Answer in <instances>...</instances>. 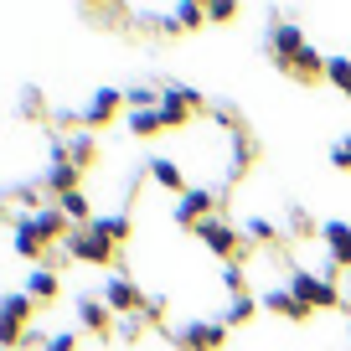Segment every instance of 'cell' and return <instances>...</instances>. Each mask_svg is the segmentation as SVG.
Here are the masks:
<instances>
[{
  "label": "cell",
  "instance_id": "1",
  "mask_svg": "<svg viewBox=\"0 0 351 351\" xmlns=\"http://www.w3.org/2000/svg\"><path fill=\"white\" fill-rule=\"evenodd\" d=\"M155 109H160V124H165V130H176V124H186L191 114L207 109V104H202L197 88H160V104H155Z\"/></svg>",
  "mask_w": 351,
  "mask_h": 351
},
{
  "label": "cell",
  "instance_id": "2",
  "mask_svg": "<svg viewBox=\"0 0 351 351\" xmlns=\"http://www.w3.org/2000/svg\"><path fill=\"white\" fill-rule=\"evenodd\" d=\"M67 253H73L77 263H109V253H114V243L104 238L93 222L88 228H77V232H67Z\"/></svg>",
  "mask_w": 351,
  "mask_h": 351
},
{
  "label": "cell",
  "instance_id": "3",
  "mask_svg": "<svg viewBox=\"0 0 351 351\" xmlns=\"http://www.w3.org/2000/svg\"><path fill=\"white\" fill-rule=\"evenodd\" d=\"M289 295L305 300L310 310H330V305L341 300L336 285H330V279H320V274H295V279H289Z\"/></svg>",
  "mask_w": 351,
  "mask_h": 351
},
{
  "label": "cell",
  "instance_id": "4",
  "mask_svg": "<svg viewBox=\"0 0 351 351\" xmlns=\"http://www.w3.org/2000/svg\"><path fill=\"white\" fill-rule=\"evenodd\" d=\"M52 155H57V160H67V165H77V171H83V165H93L99 145H93V134H88V130H77L73 140H62V145H57Z\"/></svg>",
  "mask_w": 351,
  "mask_h": 351
},
{
  "label": "cell",
  "instance_id": "5",
  "mask_svg": "<svg viewBox=\"0 0 351 351\" xmlns=\"http://www.w3.org/2000/svg\"><path fill=\"white\" fill-rule=\"evenodd\" d=\"M269 42H274V57H279V62H285V67L295 62L300 52H305V32H300L295 21H279V26H274V36H269Z\"/></svg>",
  "mask_w": 351,
  "mask_h": 351
},
{
  "label": "cell",
  "instance_id": "6",
  "mask_svg": "<svg viewBox=\"0 0 351 351\" xmlns=\"http://www.w3.org/2000/svg\"><path fill=\"white\" fill-rule=\"evenodd\" d=\"M212 212V191H181V202H176V222H191V228H202Z\"/></svg>",
  "mask_w": 351,
  "mask_h": 351
},
{
  "label": "cell",
  "instance_id": "7",
  "mask_svg": "<svg viewBox=\"0 0 351 351\" xmlns=\"http://www.w3.org/2000/svg\"><path fill=\"white\" fill-rule=\"evenodd\" d=\"M104 305H109L114 315H130V310H140V289H134L130 279H119V274H114L109 285H104Z\"/></svg>",
  "mask_w": 351,
  "mask_h": 351
},
{
  "label": "cell",
  "instance_id": "8",
  "mask_svg": "<svg viewBox=\"0 0 351 351\" xmlns=\"http://www.w3.org/2000/svg\"><path fill=\"white\" fill-rule=\"evenodd\" d=\"M217 341H222V326H217V320H191V326L181 330V346H186V351H212Z\"/></svg>",
  "mask_w": 351,
  "mask_h": 351
},
{
  "label": "cell",
  "instance_id": "9",
  "mask_svg": "<svg viewBox=\"0 0 351 351\" xmlns=\"http://www.w3.org/2000/svg\"><path fill=\"white\" fill-rule=\"evenodd\" d=\"M119 104H124V93H119V88H99V93H93V104L83 109V124L93 130V124L114 119V109H119Z\"/></svg>",
  "mask_w": 351,
  "mask_h": 351
},
{
  "label": "cell",
  "instance_id": "10",
  "mask_svg": "<svg viewBox=\"0 0 351 351\" xmlns=\"http://www.w3.org/2000/svg\"><path fill=\"white\" fill-rule=\"evenodd\" d=\"M197 232H202V243H207V248L217 253V258H228V253L238 248V232H232L228 222H212V217H207V222H202Z\"/></svg>",
  "mask_w": 351,
  "mask_h": 351
},
{
  "label": "cell",
  "instance_id": "11",
  "mask_svg": "<svg viewBox=\"0 0 351 351\" xmlns=\"http://www.w3.org/2000/svg\"><path fill=\"white\" fill-rule=\"evenodd\" d=\"M263 305L274 310V315H285V320H305V315H315V310H310L305 300H295L289 289H269V300H263Z\"/></svg>",
  "mask_w": 351,
  "mask_h": 351
},
{
  "label": "cell",
  "instance_id": "12",
  "mask_svg": "<svg viewBox=\"0 0 351 351\" xmlns=\"http://www.w3.org/2000/svg\"><path fill=\"white\" fill-rule=\"evenodd\" d=\"M32 228H36V238H42V243H52V238H62L67 217H62V207H36L32 212Z\"/></svg>",
  "mask_w": 351,
  "mask_h": 351
},
{
  "label": "cell",
  "instance_id": "13",
  "mask_svg": "<svg viewBox=\"0 0 351 351\" xmlns=\"http://www.w3.org/2000/svg\"><path fill=\"white\" fill-rule=\"evenodd\" d=\"M326 248L336 263H351V228L346 222H326Z\"/></svg>",
  "mask_w": 351,
  "mask_h": 351
},
{
  "label": "cell",
  "instance_id": "14",
  "mask_svg": "<svg viewBox=\"0 0 351 351\" xmlns=\"http://www.w3.org/2000/svg\"><path fill=\"white\" fill-rule=\"evenodd\" d=\"M47 243L36 238V228H32V217H21L16 222V253H21V258H36V253H42Z\"/></svg>",
  "mask_w": 351,
  "mask_h": 351
},
{
  "label": "cell",
  "instance_id": "15",
  "mask_svg": "<svg viewBox=\"0 0 351 351\" xmlns=\"http://www.w3.org/2000/svg\"><path fill=\"white\" fill-rule=\"evenodd\" d=\"M47 186H52V191H62V197H67V191H77V165L57 160L52 171H47Z\"/></svg>",
  "mask_w": 351,
  "mask_h": 351
},
{
  "label": "cell",
  "instance_id": "16",
  "mask_svg": "<svg viewBox=\"0 0 351 351\" xmlns=\"http://www.w3.org/2000/svg\"><path fill=\"white\" fill-rule=\"evenodd\" d=\"M77 315H83L88 330H109V315H114V310L99 305V300H83V305H77Z\"/></svg>",
  "mask_w": 351,
  "mask_h": 351
},
{
  "label": "cell",
  "instance_id": "17",
  "mask_svg": "<svg viewBox=\"0 0 351 351\" xmlns=\"http://www.w3.org/2000/svg\"><path fill=\"white\" fill-rule=\"evenodd\" d=\"M289 73H300V77H320V73H326V57H320L315 47H305V52L289 62Z\"/></svg>",
  "mask_w": 351,
  "mask_h": 351
},
{
  "label": "cell",
  "instance_id": "18",
  "mask_svg": "<svg viewBox=\"0 0 351 351\" xmlns=\"http://www.w3.org/2000/svg\"><path fill=\"white\" fill-rule=\"evenodd\" d=\"M26 295H32V300H52L57 295V274H52V269H36L32 285H26Z\"/></svg>",
  "mask_w": 351,
  "mask_h": 351
},
{
  "label": "cell",
  "instance_id": "19",
  "mask_svg": "<svg viewBox=\"0 0 351 351\" xmlns=\"http://www.w3.org/2000/svg\"><path fill=\"white\" fill-rule=\"evenodd\" d=\"M155 130H165V124H160V109H134V114H130V134H155Z\"/></svg>",
  "mask_w": 351,
  "mask_h": 351
},
{
  "label": "cell",
  "instance_id": "20",
  "mask_svg": "<svg viewBox=\"0 0 351 351\" xmlns=\"http://www.w3.org/2000/svg\"><path fill=\"white\" fill-rule=\"evenodd\" d=\"M176 32H191V26H202V21H207V5H191V0H186V5H176Z\"/></svg>",
  "mask_w": 351,
  "mask_h": 351
},
{
  "label": "cell",
  "instance_id": "21",
  "mask_svg": "<svg viewBox=\"0 0 351 351\" xmlns=\"http://www.w3.org/2000/svg\"><path fill=\"white\" fill-rule=\"evenodd\" d=\"M93 228H99L109 243H124V238H130V217H124V212H119V217H99Z\"/></svg>",
  "mask_w": 351,
  "mask_h": 351
},
{
  "label": "cell",
  "instance_id": "22",
  "mask_svg": "<svg viewBox=\"0 0 351 351\" xmlns=\"http://www.w3.org/2000/svg\"><path fill=\"white\" fill-rule=\"evenodd\" d=\"M326 77L351 99V62H346V57H330V62H326Z\"/></svg>",
  "mask_w": 351,
  "mask_h": 351
},
{
  "label": "cell",
  "instance_id": "23",
  "mask_svg": "<svg viewBox=\"0 0 351 351\" xmlns=\"http://www.w3.org/2000/svg\"><path fill=\"white\" fill-rule=\"evenodd\" d=\"M150 176H155V181H160V186L181 191V165H176V160H155V165H150Z\"/></svg>",
  "mask_w": 351,
  "mask_h": 351
},
{
  "label": "cell",
  "instance_id": "24",
  "mask_svg": "<svg viewBox=\"0 0 351 351\" xmlns=\"http://www.w3.org/2000/svg\"><path fill=\"white\" fill-rule=\"evenodd\" d=\"M124 104H130V109H155V104H160V88H130V93H124Z\"/></svg>",
  "mask_w": 351,
  "mask_h": 351
},
{
  "label": "cell",
  "instance_id": "25",
  "mask_svg": "<svg viewBox=\"0 0 351 351\" xmlns=\"http://www.w3.org/2000/svg\"><path fill=\"white\" fill-rule=\"evenodd\" d=\"M21 341H26V326L11 320V315H0V346H21Z\"/></svg>",
  "mask_w": 351,
  "mask_h": 351
},
{
  "label": "cell",
  "instance_id": "26",
  "mask_svg": "<svg viewBox=\"0 0 351 351\" xmlns=\"http://www.w3.org/2000/svg\"><path fill=\"white\" fill-rule=\"evenodd\" d=\"M62 217L88 222V197H83V191H67V197H62Z\"/></svg>",
  "mask_w": 351,
  "mask_h": 351
},
{
  "label": "cell",
  "instance_id": "27",
  "mask_svg": "<svg viewBox=\"0 0 351 351\" xmlns=\"http://www.w3.org/2000/svg\"><path fill=\"white\" fill-rule=\"evenodd\" d=\"M248 315H253V300H248V295H232V305H228V320H232V326H243Z\"/></svg>",
  "mask_w": 351,
  "mask_h": 351
},
{
  "label": "cell",
  "instance_id": "28",
  "mask_svg": "<svg viewBox=\"0 0 351 351\" xmlns=\"http://www.w3.org/2000/svg\"><path fill=\"white\" fill-rule=\"evenodd\" d=\"M243 232H248L253 243H269V238H274V228H269L263 217H248V222H243Z\"/></svg>",
  "mask_w": 351,
  "mask_h": 351
},
{
  "label": "cell",
  "instance_id": "29",
  "mask_svg": "<svg viewBox=\"0 0 351 351\" xmlns=\"http://www.w3.org/2000/svg\"><path fill=\"white\" fill-rule=\"evenodd\" d=\"M330 165H336V171H351V140H336V145H330Z\"/></svg>",
  "mask_w": 351,
  "mask_h": 351
},
{
  "label": "cell",
  "instance_id": "30",
  "mask_svg": "<svg viewBox=\"0 0 351 351\" xmlns=\"http://www.w3.org/2000/svg\"><path fill=\"white\" fill-rule=\"evenodd\" d=\"M232 16H238L232 0H212V5H207V21H232Z\"/></svg>",
  "mask_w": 351,
  "mask_h": 351
},
{
  "label": "cell",
  "instance_id": "31",
  "mask_svg": "<svg viewBox=\"0 0 351 351\" xmlns=\"http://www.w3.org/2000/svg\"><path fill=\"white\" fill-rule=\"evenodd\" d=\"M73 346H77V336H73V330H57V336L47 341V351H73Z\"/></svg>",
  "mask_w": 351,
  "mask_h": 351
},
{
  "label": "cell",
  "instance_id": "32",
  "mask_svg": "<svg viewBox=\"0 0 351 351\" xmlns=\"http://www.w3.org/2000/svg\"><path fill=\"white\" fill-rule=\"evenodd\" d=\"M222 285H228L232 295H248V289H243V274H238V269H222Z\"/></svg>",
  "mask_w": 351,
  "mask_h": 351
},
{
  "label": "cell",
  "instance_id": "33",
  "mask_svg": "<svg viewBox=\"0 0 351 351\" xmlns=\"http://www.w3.org/2000/svg\"><path fill=\"white\" fill-rule=\"evenodd\" d=\"M346 341H351V326H346Z\"/></svg>",
  "mask_w": 351,
  "mask_h": 351
}]
</instances>
